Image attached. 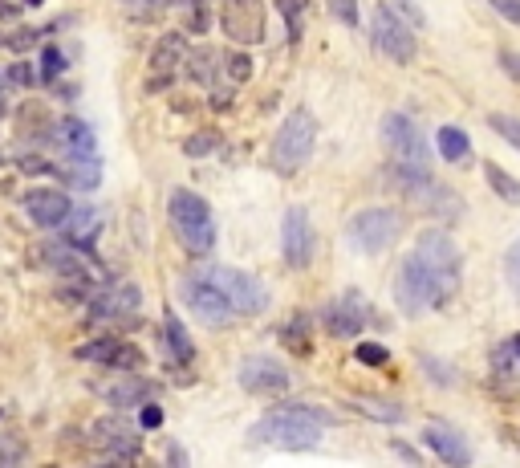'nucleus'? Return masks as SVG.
Here are the masks:
<instances>
[{
  "instance_id": "42",
  "label": "nucleus",
  "mask_w": 520,
  "mask_h": 468,
  "mask_svg": "<svg viewBox=\"0 0 520 468\" xmlns=\"http://www.w3.org/2000/svg\"><path fill=\"white\" fill-rule=\"evenodd\" d=\"M325 9H330V13H334L342 25L358 29V17H362V13H358V0H325Z\"/></svg>"
},
{
  "instance_id": "54",
  "label": "nucleus",
  "mask_w": 520,
  "mask_h": 468,
  "mask_svg": "<svg viewBox=\"0 0 520 468\" xmlns=\"http://www.w3.org/2000/svg\"><path fill=\"white\" fill-rule=\"evenodd\" d=\"M0 86H5V74H0Z\"/></svg>"
},
{
  "instance_id": "18",
  "label": "nucleus",
  "mask_w": 520,
  "mask_h": 468,
  "mask_svg": "<svg viewBox=\"0 0 520 468\" xmlns=\"http://www.w3.org/2000/svg\"><path fill=\"white\" fill-rule=\"evenodd\" d=\"M21 208H25V216L37 224V228H61V220L70 216V208H74V200L65 196L61 188H33V192H25L21 196Z\"/></svg>"
},
{
  "instance_id": "51",
  "label": "nucleus",
  "mask_w": 520,
  "mask_h": 468,
  "mask_svg": "<svg viewBox=\"0 0 520 468\" xmlns=\"http://www.w3.org/2000/svg\"><path fill=\"white\" fill-rule=\"evenodd\" d=\"M21 17V5H13V0H0V21H17Z\"/></svg>"
},
{
  "instance_id": "49",
  "label": "nucleus",
  "mask_w": 520,
  "mask_h": 468,
  "mask_svg": "<svg viewBox=\"0 0 520 468\" xmlns=\"http://www.w3.org/2000/svg\"><path fill=\"white\" fill-rule=\"evenodd\" d=\"M500 70H504L512 82H520V53H508V49H504V53H500Z\"/></svg>"
},
{
  "instance_id": "3",
  "label": "nucleus",
  "mask_w": 520,
  "mask_h": 468,
  "mask_svg": "<svg viewBox=\"0 0 520 468\" xmlns=\"http://www.w3.org/2000/svg\"><path fill=\"white\" fill-rule=\"evenodd\" d=\"M167 216H171L179 245L191 257H208L216 249V216H212L204 196H195L191 188H175L167 200Z\"/></svg>"
},
{
  "instance_id": "12",
  "label": "nucleus",
  "mask_w": 520,
  "mask_h": 468,
  "mask_svg": "<svg viewBox=\"0 0 520 468\" xmlns=\"http://www.w3.org/2000/svg\"><path fill=\"white\" fill-rule=\"evenodd\" d=\"M183 62H187V37H183V33H163V37L155 41V49H151V78H147V94L167 90V86L179 78Z\"/></svg>"
},
{
  "instance_id": "16",
  "label": "nucleus",
  "mask_w": 520,
  "mask_h": 468,
  "mask_svg": "<svg viewBox=\"0 0 520 468\" xmlns=\"http://www.w3.org/2000/svg\"><path fill=\"white\" fill-rule=\"evenodd\" d=\"M220 21L236 45H252L265 37V9H260V0H228Z\"/></svg>"
},
{
  "instance_id": "48",
  "label": "nucleus",
  "mask_w": 520,
  "mask_h": 468,
  "mask_svg": "<svg viewBox=\"0 0 520 468\" xmlns=\"http://www.w3.org/2000/svg\"><path fill=\"white\" fill-rule=\"evenodd\" d=\"M492 9H496L508 25H520V0H492Z\"/></svg>"
},
{
  "instance_id": "38",
  "label": "nucleus",
  "mask_w": 520,
  "mask_h": 468,
  "mask_svg": "<svg viewBox=\"0 0 520 468\" xmlns=\"http://www.w3.org/2000/svg\"><path fill=\"white\" fill-rule=\"evenodd\" d=\"M183 21H187V33H208L212 29V17H208V5L195 0V5H183Z\"/></svg>"
},
{
  "instance_id": "17",
  "label": "nucleus",
  "mask_w": 520,
  "mask_h": 468,
  "mask_svg": "<svg viewBox=\"0 0 520 468\" xmlns=\"http://www.w3.org/2000/svg\"><path fill=\"white\" fill-rule=\"evenodd\" d=\"M45 139H53L65 151V159H98V135H94V127L82 123V119H74V114H65L61 123H53L45 131Z\"/></svg>"
},
{
  "instance_id": "7",
  "label": "nucleus",
  "mask_w": 520,
  "mask_h": 468,
  "mask_svg": "<svg viewBox=\"0 0 520 468\" xmlns=\"http://www.w3.org/2000/svg\"><path fill=\"white\" fill-rule=\"evenodd\" d=\"M370 37H374L378 53L390 57V62H399V66L415 62V33L403 21V13L395 5H386V0L370 13Z\"/></svg>"
},
{
  "instance_id": "39",
  "label": "nucleus",
  "mask_w": 520,
  "mask_h": 468,
  "mask_svg": "<svg viewBox=\"0 0 520 468\" xmlns=\"http://www.w3.org/2000/svg\"><path fill=\"white\" fill-rule=\"evenodd\" d=\"M25 456H29L25 440H17V436H0V468H13V464H21Z\"/></svg>"
},
{
  "instance_id": "8",
  "label": "nucleus",
  "mask_w": 520,
  "mask_h": 468,
  "mask_svg": "<svg viewBox=\"0 0 520 468\" xmlns=\"http://www.w3.org/2000/svg\"><path fill=\"white\" fill-rule=\"evenodd\" d=\"M179 294H183V302L191 306V314L200 318L204 326H228V322L236 318L232 302L224 298V289H220L208 273H200V277H183Z\"/></svg>"
},
{
  "instance_id": "10",
  "label": "nucleus",
  "mask_w": 520,
  "mask_h": 468,
  "mask_svg": "<svg viewBox=\"0 0 520 468\" xmlns=\"http://www.w3.org/2000/svg\"><path fill=\"white\" fill-rule=\"evenodd\" d=\"M208 277L224 289V298L232 302L236 314H260V310L269 306V289L260 285L252 273H244V269H228L224 265V269H212Z\"/></svg>"
},
{
  "instance_id": "40",
  "label": "nucleus",
  "mask_w": 520,
  "mask_h": 468,
  "mask_svg": "<svg viewBox=\"0 0 520 468\" xmlns=\"http://www.w3.org/2000/svg\"><path fill=\"white\" fill-rule=\"evenodd\" d=\"M277 9L285 17V25H289V37L297 41L301 37V17H305V0H277Z\"/></svg>"
},
{
  "instance_id": "2",
  "label": "nucleus",
  "mask_w": 520,
  "mask_h": 468,
  "mask_svg": "<svg viewBox=\"0 0 520 468\" xmlns=\"http://www.w3.org/2000/svg\"><path fill=\"white\" fill-rule=\"evenodd\" d=\"M382 139H386V151L390 159H395V171H399V180L423 188L431 184V147L423 139V131L415 127L411 114H386L382 119Z\"/></svg>"
},
{
  "instance_id": "9",
  "label": "nucleus",
  "mask_w": 520,
  "mask_h": 468,
  "mask_svg": "<svg viewBox=\"0 0 520 468\" xmlns=\"http://www.w3.org/2000/svg\"><path fill=\"white\" fill-rule=\"evenodd\" d=\"M415 253L427 261V269L451 289V294H455V289H460V269H464V257H460V249H455V241L447 237V232H423V237H419V245H415Z\"/></svg>"
},
{
  "instance_id": "52",
  "label": "nucleus",
  "mask_w": 520,
  "mask_h": 468,
  "mask_svg": "<svg viewBox=\"0 0 520 468\" xmlns=\"http://www.w3.org/2000/svg\"><path fill=\"white\" fill-rule=\"evenodd\" d=\"M512 346H516V355H520V334H516V338H512Z\"/></svg>"
},
{
  "instance_id": "33",
  "label": "nucleus",
  "mask_w": 520,
  "mask_h": 468,
  "mask_svg": "<svg viewBox=\"0 0 520 468\" xmlns=\"http://www.w3.org/2000/svg\"><path fill=\"white\" fill-rule=\"evenodd\" d=\"M281 342L293 350V355H309V322H305V318L289 322V326L281 330Z\"/></svg>"
},
{
  "instance_id": "28",
  "label": "nucleus",
  "mask_w": 520,
  "mask_h": 468,
  "mask_svg": "<svg viewBox=\"0 0 520 468\" xmlns=\"http://www.w3.org/2000/svg\"><path fill=\"white\" fill-rule=\"evenodd\" d=\"M435 147H439V155L447 159V163H464L468 155H472V143H468V131L464 127H439V135H435Z\"/></svg>"
},
{
  "instance_id": "34",
  "label": "nucleus",
  "mask_w": 520,
  "mask_h": 468,
  "mask_svg": "<svg viewBox=\"0 0 520 468\" xmlns=\"http://www.w3.org/2000/svg\"><path fill=\"white\" fill-rule=\"evenodd\" d=\"M224 78H232L236 86H240V82H248V78H252V57H248V53H240V49L224 53Z\"/></svg>"
},
{
  "instance_id": "19",
  "label": "nucleus",
  "mask_w": 520,
  "mask_h": 468,
  "mask_svg": "<svg viewBox=\"0 0 520 468\" xmlns=\"http://www.w3.org/2000/svg\"><path fill=\"white\" fill-rule=\"evenodd\" d=\"M94 444L106 452V456H114V460H139V448H143V436L130 428L126 420H118V416H106V420H98L94 428Z\"/></svg>"
},
{
  "instance_id": "41",
  "label": "nucleus",
  "mask_w": 520,
  "mask_h": 468,
  "mask_svg": "<svg viewBox=\"0 0 520 468\" xmlns=\"http://www.w3.org/2000/svg\"><path fill=\"white\" fill-rule=\"evenodd\" d=\"M358 363H366V367H386L390 363V350L386 346H378V342H358Z\"/></svg>"
},
{
  "instance_id": "22",
  "label": "nucleus",
  "mask_w": 520,
  "mask_h": 468,
  "mask_svg": "<svg viewBox=\"0 0 520 468\" xmlns=\"http://www.w3.org/2000/svg\"><path fill=\"white\" fill-rule=\"evenodd\" d=\"M102 395H106V403H114V407H143V403H151V399L159 395V387L147 383L139 371H122L118 383L102 387Z\"/></svg>"
},
{
  "instance_id": "35",
  "label": "nucleus",
  "mask_w": 520,
  "mask_h": 468,
  "mask_svg": "<svg viewBox=\"0 0 520 468\" xmlns=\"http://www.w3.org/2000/svg\"><path fill=\"white\" fill-rule=\"evenodd\" d=\"M220 147V131H195L187 143H183V151L191 155V159H204V155H212Z\"/></svg>"
},
{
  "instance_id": "11",
  "label": "nucleus",
  "mask_w": 520,
  "mask_h": 468,
  "mask_svg": "<svg viewBox=\"0 0 520 468\" xmlns=\"http://www.w3.org/2000/svg\"><path fill=\"white\" fill-rule=\"evenodd\" d=\"M281 257L289 269H309L313 261V224L301 204H293L281 220Z\"/></svg>"
},
{
  "instance_id": "45",
  "label": "nucleus",
  "mask_w": 520,
  "mask_h": 468,
  "mask_svg": "<svg viewBox=\"0 0 520 468\" xmlns=\"http://www.w3.org/2000/svg\"><path fill=\"white\" fill-rule=\"evenodd\" d=\"M37 37H41V29H17V33H13V37H9L5 45H9L13 53H25V49H29V45H33Z\"/></svg>"
},
{
  "instance_id": "1",
  "label": "nucleus",
  "mask_w": 520,
  "mask_h": 468,
  "mask_svg": "<svg viewBox=\"0 0 520 468\" xmlns=\"http://www.w3.org/2000/svg\"><path fill=\"white\" fill-rule=\"evenodd\" d=\"M334 416L321 412V407H309V403H289V407H277L265 420H256L248 440L252 444H273V448H313L321 428H330Z\"/></svg>"
},
{
  "instance_id": "27",
  "label": "nucleus",
  "mask_w": 520,
  "mask_h": 468,
  "mask_svg": "<svg viewBox=\"0 0 520 468\" xmlns=\"http://www.w3.org/2000/svg\"><path fill=\"white\" fill-rule=\"evenodd\" d=\"M163 342H167V350L175 355L179 367H191V363H195V346H191V338H187V326H183L171 310L163 314Z\"/></svg>"
},
{
  "instance_id": "29",
  "label": "nucleus",
  "mask_w": 520,
  "mask_h": 468,
  "mask_svg": "<svg viewBox=\"0 0 520 468\" xmlns=\"http://www.w3.org/2000/svg\"><path fill=\"white\" fill-rule=\"evenodd\" d=\"M484 175H488V188H492L500 200L520 204V180H512V175H508L500 163H488V167H484Z\"/></svg>"
},
{
  "instance_id": "24",
  "label": "nucleus",
  "mask_w": 520,
  "mask_h": 468,
  "mask_svg": "<svg viewBox=\"0 0 520 468\" xmlns=\"http://www.w3.org/2000/svg\"><path fill=\"white\" fill-rule=\"evenodd\" d=\"M57 180L65 188H78V192H94L102 184V163L98 159H65L57 167Z\"/></svg>"
},
{
  "instance_id": "6",
  "label": "nucleus",
  "mask_w": 520,
  "mask_h": 468,
  "mask_svg": "<svg viewBox=\"0 0 520 468\" xmlns=\"http://www.w3.org/2000/svg\"><path fill=\"white\" fill-rule=\"evenodd\" d=\"M399 232H403V216L395 208H366V212L350 216L346 241L358 253H382L399 241Z\"/></svg>"
},
{
  "instance_id": "5",
  "label": "nucleus",
  "mask_w": 520,
  "mask_h": 468,
  "mask_svg": "<svg viewBox=\"0 0 520 468\" xmlns=\"http://www.w3.org/2000/svg\"><path fill=\"white\" fill-rule=\"evenodd\" d=\"M313 143H317V119H313L309 106H297L281 123L277 139H273V151H269L273 171L277 175H297L313 159Z\"/></svg>"
},
{
  "instance_id": "46",
  "label": "nucleus",
  "mask_w": 520,
  "mask_h": 468,
  "mask_svg": "<svg viewBox=\"0 0 520 468\" xmlns=\"http://www.w3.org/2000/svg\"><path fill=\"white\" fill-rule=\"evenodd\" d=\"M5 82H13V86H33V82H37V74H33V66H29V62H17V66L5 74Z\"/></svg>"
},
{
  "instance_id": "21",
  "label": "nucleus",
  "mask_w": 520,
  "mask_h": 468,
  "mask_svg": "<svg viewBox=\"0 0 520 468\" xmlns=\"http://www.w3.org/2000/svg\"><path fill=\"white\" fill-rule=\"evenodd\" d=\"M57 232H61V241H70V245H78V249H94L98 232H102V212L90 208V204H74L70 216L61 220Z\"/></svg>"
},
{
  "instance_id": "14",
  "label": "nucleus",
  "mask_w": 520,
  "mask_h": 468,
  "mask_svg": "<svg viewBox=\"0 0 520 468\" xmlns=\"http://www.w3.org/2000/svg\"><path fill=\"white\" fill-rule=\"evenodd\" d=\"M139 306H143V294H139V285H130V281L110 285V289H102V294H90V318L94 322H130L139 314Z\"/></svg>"
},
{
  "instance_id": "23",
  "label": "nucleus",
  "mask_w": 520,
  "mask_h": 468,
  "mask_svg": "<svg viewBox=\"0 0 520 468\" xmlns=\"http://www.w3.org/2000/svg\"><path fill=\"white\" fill-rule=\"evenodd\" d=\"M423 444H427L443 464H460V468L472 464V448H468L460 436H455L451 428H439V424H435V428H423Z\"/></svg>"
},
{
  "instance_id": "30",
  "label": "nucleus",
  "mask_w": 520,
  "mask_h": 468,
  "mask_svg": "<svg viewBox=\"0 0 520 468\" xmlns=\"http://www.w3.org/2000/svg\"><path fill=\"white\" fill-rule=\"evenodd\" d=\"M106 371H143V350H139L135 342L118 338V346H114V355H110Z\"/></svg>"
},
{
  "instance_id": "13",
  "label": "nucleus",
  "mask_w": 520,
  "mask_h": 468,
  "mask_svg": "<svg viewBox=\"0 0 520 468\" xmlns=\"http://www.w3.org/2000/svg\"><path fill=\"white\" fill-rule=\"evenodd\" d=\"M236 379H240V387L248 395H281V391H289V371L269 355H248L240 363Z\"/></svg>"
},
{
  "instance_id": "50",
  "label": "nucleus",
  "mask_w": 520,
  "mask_h": 468,
  "mask_svg": "<svg viewBox=\"0 0 520 468\" xmlns=\"http://www.w3.org/2000/svg\"><path fill=\"white\" fill-rule=\"evenodd\" d=\"M232 98H236V94H232V86H212V106H216V110H228V106H232Z\"/></svg>"
},
{
  "instance_id": "15",
  "label": "nucleus",
  "mask_w": 520,
  "mask_h": 468,
  "mask_svg": "<svg viewBox=\"0 0 520 468\" xmlns=\"http://www.w3.org/2000/svg\"><path fill=\"white\" fill-rule=\"evenodd\" d=\"M45 265H49V273H57L65 281H94L98 277V265H94L90 249H78L70 241H49L45 245Z\"/></svg>"
},
{
  "instance_id": "44",
  "label": "nucleus",
  "mask_w": 520,
  "mask_h": 468,
  "mask_svg": "<svg viewBox=\"0 0 520 468\" xmlns=\"http://www.w3.org/2000/svg\"><path fill=\"white\" fill-rule=\"evenodd\" d=\"M17 167H21V171H29V175H57V167H53L49 159H41V155H21V159H17Z\"/></svg>"
},
{
  "instance_id": "43",
  "label": "nucleus",
  "mask_w": 520,
  "mask_h": 468,
  "mask_svg": "<svg viewBox=\"0 0 520 468\" xmlns=\"http://www.w3.org/2000/svg\"><path fill=\"white\" fill-rule=\"evenodd\" d=\"M504 281H508V289H512V294L520 298V241L504 253Z\"/></svg>"
},
{
  "instance_id": "47",
  "label": "nucleus",
  "mask_w": 520,
  "mask_h": 468,
  "mask_svg": "<svg viewBox=\"0 0 520 468\" xmlns=\"http://www.w3.org/2000/svg\"><path fill=\"white\" fill-rule=\"evenodd\" d=\"M163 424V407L151 399V403H143V412H139V428H159Z\"/></svg>"
},
{
  "instance_id": "25",
  "label": "nucleus",
  "mask_w": 520,
  "mask_h": 468,
  "mask_svg": "<svg viewBox=\"0 0 520 468\" xmlns=\"http://www.w3.org/2000/svg\"><path fill=\"white\" fill-rule=\"evenodd\" d=\"M220 66H224V57L212 53V49H204V45L187 49V62H183L187 78H191V82H200V86H216V82H220Z\"/></svg>"
},
{
  "instance_id": "36",
  "label": "nucleus",
  "mask_w": 520,
  "mask_h": 468,
  "mask_svg": "<svg viewBox=\"0 0 520 468\" xmlns=\"http://www.w3.org/2000/svg\"><path fill=\"white\" fill-rule=\"evenodd\" d=\"M488 127H492L504 143H512V147L520 151V119H512V114H488Z\"/></svg>"
},
{
  "instance_id": "32",
  "label": "nucleus",
  "mask_w": 520,
  "mask_h": 468,
  "mask_svg": "<svg viewBox=\"0 0 520 468\" xmlns=\"http://www.w3.org/2000/svg\"><path fill=\"white\" fill-rule=\"evenodd\" d=\"M492 367H496V375H504V379H520V355H516L512 342H504V346L492 350Z\"/></svg>"
},
{
  "instance_id": "26",
  "label": "nucleus",
  "mask_w": 520,
  "mask_h": 468,
  "mask_svg": "<svg viewBox=\"0 0 520 468\" xmlns=\"http://www.w3.org/2000/svg\"><path fill=\"white\" fill-rule=\"evenodd\" d=\"M350 407H354L358 416H370L378 424H403L407 420V412H403L395 399H378V395H358V399H350Z\"/></svg>"
},
{
  "instance_id": "31",
  "label": "nucleus",
  "mask_w": 520,
  "mask_h": 468,
  "mask_svg": "<svg viewBox=\"0 0 520 468\" xmlns=\"http://www.w3.org/2000/svg\"><path fill=\"white\" fill-rule=\"evenodd\" d=\"M114 346H118V338H114V334L94 338V342L78 346V359H82V363H98V367H106V363H110V355H114Z\"/></svg>"
},
{
  "instance_id": "20",
  "label": "nucleus",
  "mask_w": 520,
  "mask_h": 468,
  "mask_svg": "<svg viewBox=\"0 0 520 468\" xmlns=\"http://www.w3.org/2000/svg\"><path fill=\"white\" fill-rule=\"evenodd\" d=\"M321 322L334 338H362V330H366V298L350 289V294H342L338 302L325 306Z\"/></svg>"
},
{
  "instance_id": "37",
  "label": "nucleus",
  "mask_w": 520,
  "mask_h": 468,
  "mask_svg": "<svg viewBox=\"0 0 520 468\" xmlns=\"http://www.w3.org/2000/svg\"><path fill=\"white\" fill-rule=\"evenodd\" d=\"M65 74V53L57 45H45L41 53V82H57Z\"/></svg>"
},
{
  "instance_id": "53",
  "label": "nucleus",
  "mask_w": 520,
  "mask_h": 468,
  "mask_svg": "<svg viewBox=\"0 0 520 468\" xmlns=\"http://www.w3.org/2000/svg\"><path fill=\"white\" fill-rule=\"evenodd\" d=\"M25 5H29V9H37V5H41V0H25Z\"/></svg>"
},
{
  "instance_id": "4",
  "label": "nucleus",
  "mask_w": 520,
  "mask_h": 468,
  "mask_svg": "<svg viewBox=\"0 0 520 468\" xmlns=\"http://www.w3.org/2000/svg\"><path fill=\"white\" fill-rule=\"evenodd\" d=\"M395 298L403 306L407 318H419L423 310H439L451 302V289L427 269V261L419 253H411L403 265H399V277H395Z\"/></svg>"
}]
</instances>
